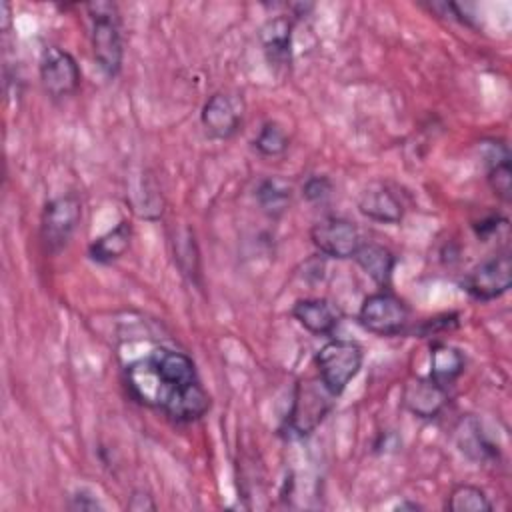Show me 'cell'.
Listing matches in <instances>:
<instances>
[{
  "label": "cell",
  "instance_id": "1",
  "mask_svg": "<svg viewBox=\"0 0 512 512\" xmlns=\"http://www.w3.org/2000/svg\"><path fill=\"white\" fill-rule=\"evenodd\" d=\"M126 386L134 400L176 422L200 420L210 408L192 358L178 350L160 346L128 364Z\"/></svg>",
  "mask_w": 512,
  "mask_h": 512
},
{
  "label": "cell",
  "instance_id": "2",
  "mask_svg": "<svg viewBox=\"0 0 512 512\" xmlns=\"http://www.w3.org/2000/svg\"><path fill=\"white\" fill-rule=\"evenodd\" d=\"M90 18V42L98 68L104 76L114 78L122 68L124 44L118 6L112 2L86 4Z\"/></svg>",
  "mask_w": 512,
  "mask_h": 512
},
{
  "label": "cell",
  "instance_id": "3",
  "mask_svg": "<svg viewBox=\"0 0 512 512\" xmlns=\"http://www.w3.org/2000/svg\"><path fill=\"white\" fill-rule=\"evenodd\" d=\"M318 378L328 388V392L338 398L346 386L356 378L362 368L364 352L354 340L332 338L328 340L314 358Z\"/></svg>",
  "mask_w": 512,
  "mask_h": 512
},
{
  "label": "cell",
  "instance_id": "4",
  "mask_svg": "<svg viewBox=\"0 0 512 512\" xmlns=\"http://www.w3.org/2000/svg\"><path fill=\"white\" fill-rule=\"evenodd\" d=\"M334 396L322 384L320 378L298 380L292 404L286 416V426L296 436L312 434L334 406Z\"/></svg>",
  "mask_w": 512,
  "mask_h": 512
},
{
  "label": "cell",
  "instance_id": "5",
  "mask_svg": "<svg viewBox=\"0 0 512 512\" xmlns=\"http://www.w3.org/2000/svg\"><path fill=\"white\" fill-rule=\"evenodd\" d=\"M82 220V202L74 192L60 194L44 204L40 216V238L50 254L60 252Z\"/></svg>",
  "mask_w": 512,
  "mask_h": 512
},
{
  "label": "cell",
  "instance_id": "6",
  "mask_svg": "<svg viewBox=\"0 0 512 512\" xmlns=\"http://www.w3.org/2000/svg\"><path fill=\"white\" fill-rule=\"evenodd\" d=\"M410 318V310L388 290H380L374 294H368L358 310V322L360 326L376 336L390 338L398 336L406 330Z\"/></svg>",
  "mask_w": 512,
  "mask_h": 512
},
{
  "label": "cell",
  "instance_id": "7",
  "mask_svg": "<svg viewBox=\"0 0 512 512\" xmlns=\"http://www.w3.org/2000/svg\"><path fill=\"white\" fill-rule=\"evenodd\" d=\"M38 72L42 88L50 98H66L80 88L82 72L76 58L58 46L42 50Z\"/></svg>",
  "mask_w": 512,
  "mask_h": 512
},
{
  "label": "cell",
  "instance_id": "8",
  "mask_svg": "<svg viewBox=\"0 0 512 512\" xmlns=\"http://www.w3.org/2000/svg\"><path fill=\"white\" fill-rule=\"evenodd\" d=\"M512 284V260L508 252L494 254L476 264L462 280V288L476 300H496Z\"/></svg>",
  "mask_w": 512,
  "mask_h": 512
},
{
  "label": "cell",
  "instance_id": "9",
  "mask_svg": "<svg viewBox=\"0 0 512 512\" xmlns=\"http://www.w3.org/2000/svg\"><path fill=\"white\" fill-rule=\"evenodd\" d=\"M310 240L320 250V254L338 260L352 258L362 244V236L356 224L338 216L318 220L310 228Z\"/></svg>",
  "mask_w": 512,
  "mask_h": 512
},
{
  "label": "cell",
  "instance_id": "10",
  "mask_svg": "<svg viewBox=\"0 0 512 512\" xmlns=\"http://www.w3.org/2000/svg\"><path fill=\"white\" fill-rule=\"evenodd\" d=\"M244 98L236 92H216L212 94L200 112L202 126L206 134L218 140L234 136L244 120Z\"/></svg>",
  "mask_w": 512,
  "mask_h": 512
},
{
  "label": "cell",
  "instance_id": "11",
  "mask_svg": "<svg viewBox=\"0 0 512 512\" xmlns=\"http://www.w3.org/2000/svg\"><path fill=\"white\" fill-rule=\"evenodd\" d=\"M448 402V390L428 378H412L402 388V404L418 418H436Z\"/></svg>",
  "mask_w": 512,
  "mask_h": 512
},
{
  "label": "cell",
  "instance_id": "12",
  "mask_svg": "<svg viewBox=\"0 0 512 512\" xmlns=\"http://www.w3.org/2000/svg\"><path fill=\"white\" fill-rule=\"evenodd\" d=\"M358 210L376 222L398 224L404 216V204L398 194L384 182L368 184L358 196Z\"/></svg>",
  "mask_w": 512,
  "mask_h": 512
},
{
  "label": "cell",
  "instance_id": "13",
  "mask_svg": "<svg viewBox=\"0 0 512 512\" xmlns=\"http://www.w3.org/2000/svg\"><path fill=\"white\" fill-rule=\"evenodd\" d=\"M482 158L486 164V180L492 188V192L504 200L510 202L512 196V170H510V152L508 146L502 140H484L482 142Z\"/></svg>",
  "mask_w": 512,
  "mask_h": 512
},
{
  "label": "cell",
  "instance_id": "14",
  "mask_svg": "<svg viewBox=\"0 0 512 512\" xmlns=\"http://www.w3.org/2000/svg\"><path fill=\"white\" fill-rule=\"evenodd\" d=\"M264 56L272 68H286L292 60V24L284 16L270 18L260 30Z\"/></svg>",
  "mask_w": 512,
  "mask_h": 512
},
{
  "label": "cell",
  "instance_id": "15",
  "mask_svg": "<svg viewBox=\"0 0 512 512\" xmlns=\"http://www.w3.org/2000/svg\"><path fill=\"white\" fill-rule=\"evenodd\" d=\"M292 316L310 334L330 336L338 326V312L324 298H302L292 306Z\"/></svg>",
  "mask_w": 512,
  "mask_h": 512
},
{
  "label": "cell",
  "instance_id": "16",
  "mask_svg": "<svg viewBox=\"0 0 512 512\" xmlns=\"http://www.w3.org/2000/svg\"><path fill=\"white\" fill-rule=\"evenodd\" d=\"M352 258L376 286H380L382 290L390 286L396 266V256L390 248L378 242H362Z\"/></svg>",
  "mask_w": 512,
  "mask_h": 512
},
{
  "label": "cell",
  "instance_id": "17",
  "mask_svg": "<svg viewBox=\"0 0 512 512\" xmlns=\"http://www.w3.org/2000/svg\"><path fill=\"white\" fill-rule=\"evenodd\" d=\"M464 354L444 342H436L430 348V378L442 388H450L464 372Z\"/></svg>",
  "mask_w": 512,
  "mask_h": 512
},
{
  "label": "cell",
  "instance_id": "18",
  "mask_svg": "<svg viewBox=\"0 0 512 512\" xmlns=\"http://www.w3.org/2000/svg\"><path fill=\"white\" fill-rule=\"evenodd\" d=\"M130 242H132V226L126 220H120L114 228L98 236L88 246V256L98 264H110L130 248Z\"/></svg>",
  "mask_w": 512,
  "mask_h": 512
},
{
  "label": "cell",
  "instance_id": "19",
  "mask_svg": "<svg viewBox=\"0 0 512 512\" xmlns=\"http://www.w3.org/2000/svg\"><path fill=\"white\" fill-rule=\"evenodd\" d=\"M456 442L462 454L476 462H490L496 456L494 444L484 436L480 422L472 416L462 418L456 428Z\"/></svg>",
  "mask_w": 512,
  "mask_h": 512
},
{
  "label": "cell",
  "instance_id": "20",
  "mask_svg": "<svg viewBox=\"0 0 512 512\" xmlns=\"http://www.w3.org/2000/svg\"><path fill=\"white\" fill-rule=\"evenodd\" d=\"M290 196H292V188L288 182H284L282 178H264L258 188H256V198L260 208L276 218L280 214L286 212L288 204H290Z\"/></svg>",
  "mask_w": 512,
  "mask_h": 512
},
{
  "label": "cell",
  "instance_id": "21",
  "mask_svg": "<svg viewBox=\"0 0 512 512\" xmlns=\"http://www.w3.org/2000/svg\"><path fill=\"white\" fill-rule=\"evenodd\" d=\"M446 508L452 512H488L492 510V502L480 486L458 484L448 494Z\"/></svg>",
  "mask_w": 512,
  "mask_h": 512
},
{
  "label": "cell",
  "instance_id": "22",
  "mask_svg": "<svg viewBox=\"0 0 512 512\" xmlns=\"http://www.w3.org/2000/svg\"><path fill=\"white\" fill-rule=\"evenodd\" d=\"M254 148L266 158L280 156L288 148V134L278 122L268 120L258 130V134L254 138Z\"/></svg>",
  "mask_w": 512,
  "mask_h": 512
},
{
  "label": "cell",
  "instance_id": "23",
  "mask_svg": "<svg viewBox=\"0 0 512 512\" xmlns=\"http://www.w3.org/2000/svg\"><path fill=\"white\" fill-rule=\"evenodd\" d=\"M330 192H332V182L328 176H322V174H314L302 184V196L308 202H322L330 196Z\"/></svg>",
  "mask_w": 512,
  "mask_h": 512
},
{
  "label": "cell",
  "instance_id": "24",
  "mask_svg": "<svg viewBox=\"0 0 512 512\" xmlns=\"http://www.w3.org/2000/svg\"><path fill=\"white\" fill-rule=\"evenodd\" d=\"M68 508L70 510H102V504L98 502V498L92 492L78 490L70 496Z\"/></svg>",
  "mask_w": 512,
  "mask_h": 512
},
{
  "label": "cell",
  "instance_id": "25",
  "mask_svg": "<svg viewBox=\"0 0 512 512\" xmlns=\"http://www.w3.org/2000/svg\"><path fill=\"white\" fill-rule=\"evenodd\" d=\"M500 226H506V218H502V216H498V214H492V216H486V218H482L480 222H476V224H474V232H476L478 238L488 240L492 234L498 232Z\"/></svg>",
  "mask_w": 512,
  "mask_h": 512
},
{
  "label": "cell",
  "instance_id": "26",
  "mask_svg": "<svg viewBox=\"0 0 512 512\" xmlns=\"http://www.w3.org/2000/svg\"><path fill=\"white\" fill-rule=\"evenodd\" d=\"M128 510L134 512H148V510H156V502L154 498L144 492V490H134L132 496L128 498Z\"/></svg>",
  "mask_w": 512,
  "mask_h": 512
},
{
  "label": "cell",
  "instance_id": "27",
  "mask_svg": "<svg viewBox=\"0 0 512 512\" xmlns=\"http://www.w3.org/2000/svg\"><path fill=\"white\" fill-rule=\"evenodd\" d=\"M396 508H398V510H404V508H410V510H420V506H418V504H414V502H404V504H398Z\"/></svg>",
  "mask_w": 512,
  "mask_h": 512
}]
</instances>
